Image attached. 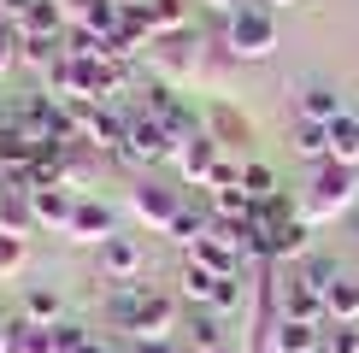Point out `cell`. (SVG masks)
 <instances>
[{"label":"cell","mask_w":359,"mask_h":353,"mask_svg":"<svg viewBox=\"0 0 359 353\" xmlns=\"http://www.w3.org/2000/svg\"><path fill=\"white\" fill-rule=\"evenodd\" d=\"M107 324L124 330L130 342L142 335H177L183 330V312H177V294L171 289H154V283H124V289H107Z\"/></svg>","instance_id":"1"},{"label":"cell","mask_w":359,"mask_h":353,"mask_svg":"<svg viewBox=\"0 0 359 353\" xmlns=\"http://www.w3.org/2000/svg\"><path fill=\"white\" fill-rule=\"evenodd\" d=\"M353 206H359V171L353 165H336V159L312 165V183H306V195H301V218H306L312 230L348 218Z\"/></svg>","instance_id":"2"},{"label":"cell","mask_w":359,"mask_h":353,"mask_svg":"<svg viewBox=\"0 0 359 353\" xmlns=\"http://www.w3.org/2000/svg\"><path fill=\"white\" fill-rule=\"evenodd\" d=\"M224 48L242 59V65H253V59H271V53H277V12L259 6V0L236 6L230 18H224Z\"/></svg>","instance_id":"3"},{"label":"cell","mask_w":359,"mask_h":353,"mask_svg":"<svg viewBox=\"0 0 359 353\" xmlns=\"http://www.w3.org/2000/svg\"><path fill=\"white\" fill-rule=\"evenodd\" d=\"M124 165H171L177 159V136L159 124L154 112H130V136H124Z\"/></svg>","instance_id":"4"},{"label":"cell","mask_w":359,"mask_h":353,"mask_svg":"<svg viewBox=\"0 0 359 353\" xmlns=\"http://www.w3.org/2000/svg\"><path fill=\"white\" fill-rule=\"evenodd\" d=\"M201 48L206 41L194 36V29H177V36H159L154 48H147V65L159 71V83H194V71H201Z\"/></svg>","instance_id":"5"},{"label":"cell","mask_w":359,"mask_h":353,"mask_svg":"<svg viewBox=\"0 0 359 353\" xmlns=\"http://www.w3.org/2000/svg\"><path fill=\"white\" fill-rule=\"evenodd\" d=\"M177 212H183V195L165 188V183H154V176H142V183L130 188V218H136L147 235H171Z\"/></svg>","instance_id":"6"},{"label":"cell","mask_w":359,"mask_h":353,"mask_svg":"<svg viewBox=\"0 0 359 353\" xmlns=\"http://www.w3.org/2000/svg\"><path fill=\"white\" fill-rule=\"evenodd\" d=\"M147 271V247L136 242V235H112V242L95 247V277L107 289H124V283H142Z\"/></svg>","instance_id":"7"},{"label":"cell","mask_w":359,"mask_h":353,"mask_svg":"<svg viewBox=\"0 0 359 353\" xmlns=\"http://www.w3.org/2000/svg\"><path fill=\"white\" fill-rule=\"evenodd\" d=\"M118 235V212L100 195H77V212H71V224H65V242L71 247H100V242H112Z\"/></svg>","instance_id":"8"},{"label":"cell","mask_w":359,"mask_h":353,"mask_svg":"<svg viewBox=\"0 0 359 353\" xmlns=\"http://www.w3.org/2000/svg\"><path fill=\"white\" fill-rule=\"evenodd\" d=\"M218 159H224V147L201 130V136L177 141V159H171V165L183 171V183H189V188H206V176H212V165H218Z\"/></svg>","instance_id":"9"},{"label":"cell","mask_w":359,"mask_h":353,"mask_svg":"<svg viewBox=\"0 0 359 353\" xmlns=\"http://www.w3.org/2000/svg\"><path fill=\"white\" fill-rule=\"evenodd\" d=\"M236 65H242V59H236L230 48H224V36H218V41H206V48H201V71H194V83H201L212 100H224V88H230Z\"/></svg>","instance_id":"10"},{"label":"cell","mask_w":359,"mask_h":353,"mask_svg":"<svg viewBox=\"0 0 359 353\" xmlns=\"http://www.w3.org/2000/svg\"><path fill=\"white\" fill-rule=\"evenodd\" d=\"M277 300H283V318H301V324H330V306H324V289L301 283V277H289Z\"/></svg>","instance_id":"11"},{"label":"cell","mask_w":359,"mask_h":353,"mask_svg":"<svg viewBox=\"0 0 359 353\" xmlns=\"http://www.w3.org/2000/svg\"><path fill=\"white\" fill-rule=\"evenodd\" d=\"M29 206H36V230H59L65 235L71 212H77V195H71L65 183L59 188H29Z\"/></svg>","instance_id":"12"},{"label":"cell","mask_w":359,"mask_h":353,"mask_svg":"<svg viewBox=\"0 0 359 353\" xmlns=\"http://www.w3.org/2000/svg\"><path fill=\"white\" fill-rule=\"evenodd\" d=\"M206 136H212L218 147H248L253 124H248V118L230 106V100H206Z\"/></svg>","instance_id":"13"},{"label":"cell","mask_w":359,"mask_h":353,"mask_svg":"<svg viewBox=\"0 0 359 353\" xmlns=\"http://www.w3.org/2000/svg\"><path fill=\"white\" fill-rule=\"evenodd\" d=\"M341 112H348L341 106V88H330V83H306L301 100H294V118H306V124H336Z\"/></svg>","instance_id":"14"},{"label":"cell","mask_w":359,"mask_h":353,"mask_svg":"<svg viewBox=\"0 0 359 353\" xmlns=\"http://www.w3.org/2000/svg\"><path fill=\"white\" fill-rule=\"evenodd\" d=\"M183 347H189V353H218V347H230V335H224V318H218V312H206V306H194V318L183 324Z\"/></svg>","instance_id":"15"},{"label":"cell","mask_w":359,"mask_h":353,"mask_svg":"<svg viewBox=\"0 0 359 353\" xmlns=\"http://www.w3.org/2000/svg\"><path fill=\"white\" fill-rule=\"evenodd\" d=\"M0 347L6 353H53V335H48V324H29L18 312V318H6V330H0Z\"/></svg>","instance_id":"16"},{"label":"cell","mask_w":359,"mask_h":353,"mask_svg":"<svg viewBox=\"0 0 359 353\" xmlns=\"http://www.w3.org/2000/svg\"><path fill=\"white\" fill-rule=\"evenodd\" d=\"M324 324H301V318H277L271 330V353H318Z\"/></svg>","instance_id":"17"},{"label":"cell","mask_w":359,"mask_h":353,"mask_svg":"<svg viewBox=\"0 0 359 353\" xmlns=\"http://www.w3.org/2000/svg\"><path fill=\"white\" fill-rule=\"evenodd\" d=\"M218 283H224V277H212L206 265H194V259L177 265V300H189V306H212Z\"/></svg>","instance_id":"18"},{"label":"cell","mask_w":359,"mask_h":353,"mask_svg":"<svg viewBox=\"0 0 359 353\" xmlns=\"http://www.w3.org/2000/svg\"><path fill=\"white\" fill-rule=\"evenodd\" d=\"M0 235H36V206L24 188H0Z\"/></svg>","instance_id":"19"},{"label":"cell","mask_w":359,"mask_h":353,"mask_svg":"<svg viewBox=\"0 0 359 353\" xmlns=\"http://www.w3.org/2000/svg\"><path fill=\"white\" fill-rule=\"evenodd\" d=\"M18 29H24V36H48V41H65L71 18H65V6H59V0H36V6H29V18H24Z\"/></svg>","instance_id":"20"},{"label":"cell","mask_w":359,"mask_h":353,"mask_svg":"<svg viewBox=\"0 0 359 353\" xmlns=\"http://www.w3.org/2000/svg\"><path fill=\"white\" fill-rule=\"evenodd\" d=\"M289 147H294L301 159H312V165H324V159H330V124H306V118H294Z\"/></svg>","instance_id":"21"},{"label":"cell","mask_w":359,"mask_h":353,"mask_svg":"<svg viewBox=\"0 0 359 353\" xmlns=\"http://www.w3.org/2000/svg\"><path fill=\"white\" fill-rule=\"evenodd\" d=\"M142 18H147V29H154V41H159V36H177V29H189V6H183V0H147Z\"/></svg>","instance_id":"22"},{"label":"cell","mask_w":359,"mask_h":353,"mask_svg":"<svg viewBox=\"0 0 359 353\" xmlns=\"http://www.w3.org/2000/svg\"><path fill=\"white\" fill-rule=\"evenodd\" d=\"M324 306H330V324H359V277H336L324 289Z\"/></svg>","instance_id":"23"},{"label":"cell","mask_w":359,"mask_h":353,"mask_svg":"<svg viewBox=\"0 0 359 353\" xmlns=\"http://www.w3.org/2000/svg\"><path fill=\"white\" fill-rule=\"evenodd\" d=\"M24 318H29V324H59V318H65V294L48 289V283L24 289Z\"/></svg>","instance_id":"24"},{"label":"cell","mask_w":359,"mask_h":353,"mask_svg":"<svg viewBox=\"0 0 359 353\" xmlns=\"http://www.w3.org/2000/svg\"><path fill=\"white\" fill-rule=\"evenodd\" d=\"M330 159L359 171V118H353V112H341L336 124H330Z\"/></svg>","instance_id":"25"},{"label":"cell","mask_w":359,"mask_h":353,"mask_svg":"<svg viewBox=\"0 0 359 353\" xmlns=\"http://www.w3.org/2000/svg\"><path fill=\"white\" fill-rule=\"evenodd\" d=\"M206 230H212V218H206V212H194V206H183V212H177V224H171V242H177V247L189 254V247L201 242Z\"/></svg>","instance_id":"26"},{"label":"cell","mask_w":359,"mask_h":353,"mask_svg":"<svg viewBox=\"0 0 359 353\" xmlns=\"http://www.w3.org/2000/svg\"><path fill=\"white\" fill-rule=\"evenodd\" d=\"M29 265V235H0V283Z\"/></svg>","instance_id":"27"},{"label":"cell","mask_w":359,"mask_h":353,"mask_svg":"<svg viewBox=\"0 0 359 353\" xmlns=\"http://www.w3.org/2000/svg\"><path fill=\"white\" fill-rule=\"evenodd\" d=\"M242 188H248L253 200H271L277 195V171L259 165V159H248V165H242Z\"/></svg>","instance_id":"28"},{"label":"cell","mask_w":359,"mask_h":353,"mask_svg":"<svg viewBox=\"0 0 359 353\" xmlns=\"http://www.w3.org/2000/svg\"><path fill=\"white\" fill-rule=\"evenodd\" d=\"M48 335H53V353H77L88 342V324L83 318H59V324H48Z\"/></svg>","instance_id":"29"},{"label":"cell","mask_w":359,"mask_h":353,"mask_svg":"<svg viewBox=\"0 0 359 353\" xmlns=\"http://www.w3.org/2000/svg\"><path fill=\"white\" fill-rule=\"evenodd\" d=\"M318 353H359V324H324Z\"/></svg>","instance_id":"30"},{"label":"cell","mask_w":359,"mask_h":353,"mask_svg":"<svg viewBox=\"0 0 359 353\" xmlns=\"http://www.w3.org/2000/svg\"><path fill=\"white\" fill-rule=\"evenodd\" d=\"M212 188H242V159H218L212 176H206V195H212Z\"/></svg>","instance_id":"31"},{"label":"cell","mask_w":359,"mask_h":353,"mask_svg":"<svg viewBox=\"0 0 359 353\" xmlns=\"http://www.w3.org/2000/svg\"><path fill=\"white\" fill-rule=\"evenodd\" d=\"M18 65V24H0V77Z\"/></svg>","instance_id":"32"},{"label":"cell","mask_w":359,"mask_h":353,"mask_svg":"<svg viewBox=\"0 0 359 353\" xmlns=\"http://www.w3.org/2000/svg\"><path fill=\"white\" fill-rule=\"evenodd\" d=\"M124 353H183V342H177V335H142V342H130Z\"/></svg>","instance_id":"33"},{"label":"cell","mask_w":359,"mask_h":353,"mask_svg":"<svg viewBox=\"0 0 359 353\" xmlns=\"http://www.w3.org/2000/svg\"><path fill=\"white\" fill-rule=\"evenodd\" d=\"M29 6H36V0H0V12H6V24H24V18H29Z\"/></svg>","instance_id":"34"},{"label":"cell","mask_w":359,"mask_h":353,"mask_svg":"<svg viewBox=\"0 0 359 353\" xmlns=\"http://www.w3.org/2000/svg\"><path fill=\"white\" fill-rule=\"evenodd\" d=\"M59 6H65V18H71V24H83V12L95 6V0H59Z\"/></svg>","instance_id":"35"},{"label":"cell","mask_w":359,"mask_h":353,"mask_svg":"<svg viewBox=\"0 0 359 353\" xmlns=\"http://www.w3.org/2000/svg\"><path fill=\"white\" fill-rule=\"evenodd\" d=\"M77 353H118V347H107V342H100V335H88V342H83Z\"/></svg>","instance_id":"36"},{"label":"cell","mask_w":359,"mask_h":353,"mask_svg":"<svg viewBox=\"0 0 359 353\" xmlns=\"http://www.w3.org/2000/svg\"><path fill=\"white\" fill-rule=\"evenodd\" d=\"M206 6H212V12H224V18H230V12H236V6H248V0H206Z\"/></svg>","instance_id":"37"},{"label":"cell","mask_w":359,"mask_h":353,"mask_svg":"<svg viewBox=\"0 0 359 353\" xmlns=\"http://www.w3.org/2000/svg\"><path fill=\"white\" fill-rule=\"evenodd\" d=\"M259 6H271V12H283V6H294V0H259Z\"/></svg>","instance_id":"38"},{"label":"cell","mask_w":359,"mask_h":353,"mask_svg":"<svg viewBox=\"0 0 359 353\" xmlns=\"http://www.w3.org/2000/svg\"><path fill=\"white\" fill-rule=\"evenodd\" d=\"M118 6H124V12H130V6H147V0H118Z\"/></svg>","instance_id":"39"},{"label":"cell","mask_w":359,"mask_h":353,"mask_svg":"<svg viewBox=\"0 0 359 353\" xmlns=\"http://www.w3.org/2000/svg\"><path fill=\"white\" fill-rule=\"evenodd\" d=\"M348 224H353V230H359V206H353V212H348Z\"/></svg>","instance_id":"40"},{"label":"cell","mask_w":359,"mask_h":353,"mask_svg":"<svg viewBox=\"0 0 359 353\" xmlns=\"http://www.w3.org/2000/svg\"><path fill=\"white\" fill-rule=\"evenodd\" d=\"M218 353H248V347H236V342H230V347H218Z\"/></svg>","instance_id":"41"},{"label":"cell","mask_w":359,"mask_h":353,"mask_svg":"<svg viewBox=\"0 0 359 353\" xmlns=\"http://www.w3.org/2000/svg\"><path fill=\"white\" fill-rule=\"evenodd\" d=\"M0 330H6V318H0ZM0 353H6V347H0Z\"/></svg>","instance_id":"42"},{"label":"cell","mask_w":359,"mask_h":353,"mask_svg":"<svg viewBox=\"0 0 359 353\" xmlns=\"http://www.w3.org/2000/svg\"><path fill=\"white\" fill-rule=\"evenodd\" d=\"M0 24H6V12H0Z\"/></svg>","instance_id":"43"}]
</instances>
